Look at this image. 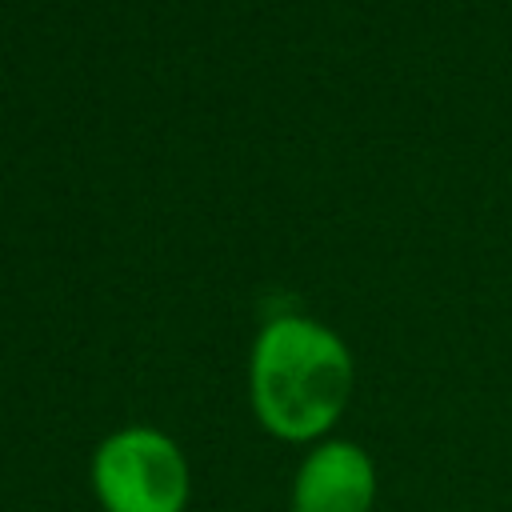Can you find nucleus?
<instances>
[{"mask_svg": "<svg viewBox=\"0 0 512 512\" xmlns=\"http://www.w3.org/2000/svg\"><path fill=\"white\" fill-rule=\"evenodd\" d=\"M376 496V460L348 436L308 444L288 480V512H376Z\"/></svg>", "mask_w": 512, "mask_h": 512, "instance_id": "3", "label": "nucleus"}, {"mask_svg": "<svg viewBox=\"0 0 512 512\" xmlns=\"http://www.w3.org/2000/svg\"><path fill=\"white\" fill-rule=\"evenodd\" d=\"M88 488L100 512H188V452L156 424H124L96 440Z\"/></svg>", "mask_w": 512, "mask_h": 512, "instance_id": "2", "label": "nucleus"}, {"mask_svg": "<svg viewBox=\"0 0 512 512\" xmlns=\"http://www.w3.org/2000/svg\"><path fill=\"white\" fill-rule=\"evenodd\" d=\"M352 388V352L328 324L284 312L256 332L248 356V400L256 424L272 440L308 448L336 436Z\"/></svg>", "mask_w": 512, "mask_h": 512, "instance_id": "1", "label": "nucleus"}]
</instances>
